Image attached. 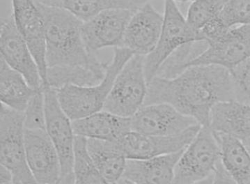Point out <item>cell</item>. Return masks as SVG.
I'll return each instance as SVG.
<instances>
[{
	"instance_id": "cell-19",
	"label": "cell",
	"mask_w": 250,
	"mask_h": 184,
	"mask_svg": "<svg viewBox=\"0 0 250 184\" xmlns=\"http://www.w3.org/2000/svg\"><path fill=\"white\" fill-rule=\"evenodd\" d=\"M209 128L242 142L250 139V105L236 101L219 102L210 113Z\"/></svg>"
},
{
	"instance_id": "cell-28",
	"label": "cell",
	"mask_w": 250,
	"mask_h": 184,
	"mask_svg": "<svg viewBox=\"0 0 250 184\" xmlns=\"http://www.w3.org/2000/svg\"><path fill=\"white\" fill-rule=\"evenodd\" d=\"M24 114L25 129L45 131V95L42 88L38 89L30 99Z\"/></svg>"
},
{
	"instance_id": "cell-20",
	"label": "cell",
	"mask_w": 250,
	"mask_h": 184,
	"mask_svg": "<svg viewBox=\"0 0 250 184\" xmlns=\"http://www.w3.org/2000/svg\"><path fill=\"white\" fill-rule=\"evenodd\" d=\"M107 63L101 61L88 66H53L47 68L46 87L57 90L66 86L91 87L105 76Z\"/></svg>"
},
{
	"instance_id": "cell-29",
	"label": "cell",
	"mask_w": 250,
	"mask_h": 184,
	"mask_svg": "<svg viewBox=\"0 0 250 184\" xmlns=\"http://www.w3.org/2000/svg\"><path fill=\"white\" fill-rule=\"evenodd\" d=\"M229 71L234 101L250 105V58Z\"/></svg>"
},
{
	"instance_id": "cell-9",
	"label": "cell",
	"mask_w": 250,
	"mask_h": 184,
	"mask_svg": "<svg viewBox=\"0 0 250 184\" xmlns=\"http://www.w3.org/2000/svg\"><path fill=\"white\" fill-rule=\"evenodd\" d=\"M0 53V58L21 73L34 89H43L38 66L16 27L12 14L1 20Z\"/></svg>"
},
{
	"instance_id": "cell-5",
	"label": "cell",
	"mask_w": 250,
	"mask_h": 184,
	"mask_svg": "<svg viewBox=\"0 0 250 184\" xmlns=\"http://www.w3.org/2000/svg\"><path fill=\"white\" fill-rule=\"evenodd\" d=\"M163 24L156 48L145 58L147 82L156 77L167 60L187 44L203 41L202 36L189 27L179 5L174 1H165Z\"/></svg>"
},
{
	"instance_id": "cell-1",
	"label": "cell",
	"mask_w": 250,
	"mask_h": 184,
	"mask_svg": "<svg viewBox=\"0 0 250 184\" xmlns=\"http://www.w3.org/2000/svg\"><path fill=\"white\" fill-rule=\"evenodd\" d=\"M234 101L229 70L218 66H194L173 78L156 76L148 84L144 105L166 103L202 127H209L212 108Z\"/></svg>"
},
{
	"instance_id": "cell-16",
	"label": "cell",
	"mask_w": 250,
	"mask_h": 184,
	"mask_svg": "<svg viewBox=\"0 0 250 184\" xmlns=\"http://www.w3.org/2000/svg\"><path fill=\"white\" fill-rule=\"evenodd\" d=\"M163 15L151 2L146 1L137 9L127 24L121 48L134 55L146 57L156 48L163 24Z\"/></svg>"
},
{
	"instance_id": "cell-26",
	"label": "cell",
	"mask_w": 250,
	"mask_h": 184,
	"mask_svg": "<svg viewBox=\"0 0 250 184\" xmlns=\"http://www.w3.org/2000/svg\"><path fill=\"white\" fill-rule=\"evenodd\" d=\"M225 1H194L189 5L186 19L189 27L197 33L218 17Z\"/></svg>"
},
{
	"instance_id": "cell-17",
	"label": "cell",
	"mask_w": 250,
	"mask_h": 184,
	"mask_svg": "<svg viewBox=\"0 0 250 184\" xmlns=\"http://www.w3.org/2000/svg\"><path fill=\"white\" fill-rule=\"evenodd\" d=\"M73 128L76 136L112 143H118L132 131L130 118L117 116L104 110L73 121Z\"/></svg>"
},
{
	"instance_id": "cell-21",
	"label": "cell",
	"mask_w": 250,
	"mask_h": 184,
	"mask_svg": "<svg viewBox=\"0 0 250 184\" xmlns=\"http://www.w3.org/2000/svg\"><path fill=\"white\" fill-rule=\"evenodd\" d=\"M86 150L91 162L110 184L123 177L127 159L117 143L86 139Z\"/></svg>"
},
{
	"instance_id": "cell-12",
	"label": "cell",
	"mask_w": 250,
	"mask_h": 184,
	"mask_svg": "<svg viewBox=\"0 0 250 184\" xmlns=\"http://www.w3.org/2000/svg\"><path fill=\"white\" fill-rule=\"evenodd\" d=\"M130 120L132 131L155 136H178L199 125L166 103L144 105Z\"/></svg>"
},
{
	"instance_id": "cell-32",
	"label": "cell",
	"mask_w": 250,
	"mask_h": 184,
	"mask_svg": "<svg viewBox=\"0 0 250 184\" xmlns=\"http://www.w3.org/2000/svg\"><path fill=\"white\" fill-rule=\"evenodd\" d=\"M213 175L206 179V180L201 181V182H197V183L193 184H213Z\"/></svg>"
},
{
	"instance_id": "cell-15",
	"label": "cell",
	"mask_w": 250,
	"mask_h": 184,
	"mask_svg": "<svg viewBox=\"0 0 250 184\" xmlns=\"http://www.w3.org/2000/svg\"><path fill=\"white\" fill-rule=\"evenodd\" d=\"M135 11L125 9L106 10L88 22H83L82 36L91 53L122 45L127 24Z\"/></svg>"
},
{
	"instance_id": "cell-24",
	"label": "cell",
	"mask_w": 250,
	"mask_h": 184,
	"mask_svg": "<svg viewBox=\"0 0 250 184\" xmlns=\"http://www.w3.org/2000/svg\"><path fill=\"white\" fill-rule=\"evenodd\" d=\"M45 4L69 11L83 22H88L106 10L125 9L136 11L143 1H43Z\"/></svg>"
},
{
	"instance_id": "cell-8",
	"label": "cell",
	"mask_w": 250,
	"mask_h": 184,
	"mask_svg": "<svg viewBox=\"0 0 250 184\" xmlns=\"http://www.w3.org/2000/svg\"><path fill=\"white\" fill-rule=\"evenodd\" d=\"M45 95V131L60 156L62 177L60 184H75V140L73 122L62 108L56 90L43 89Z\"/></svg>"
},
{
	"instance_id": "cell-10",
	"label": "cell",
	"mask_w": 250,
	"mask_h": 184,
	"mask_svg": "<svg viewBox=\"0 0 250 184\" xmlns=\"http://www.w3.org/2000/svg\"><path fill=\"white\" fill-rule=\"evenodd\" d=\"M190 61L186 68L194 66H212L231 70L250 58V25L229 29ZM185 69V70H186Z\"/></svg>"
},
{
	"instance_id": "cell-3",
	"label": "cell",
	"mask_w": 250,
	"mask_h": 184,
	"mask_svg": "<svg viewBox=\"0 0 250 184\" xmlns=\"http://www.w3.org/2000/svg\"><path fill=\"white\" fill-rule=\"evenodd\" d=\"M133 55L126 48H114L105 76L99 84L91 87L68 85L56 90L59 102L72 122L103 110L116 78Z\"/></svg>"
},
{
	"instance_id": "cell-18",
	"label": "cell",
	"mask_w": 250,
	"mask_h": 184,
	"mask_svg": "<svg viewBox=\"0 0 250 184\" xmlns=\"http://www.w3.org/2000/svg\"><path fill=\"white\" fill-rule=\"evenodd\" d=\"M183 151L142 160H127L122 178L137 184H171Z\"/></svg>"
},
{
	"instance_id": "cell-31",
	"label": "cell",
	"mask_w": 250,
	"mask_h": 184,
	"mask_svg": "<svg viewBox=\"0 0 250 184\" xmlns=\"http://www.w3.org/2000/svg\"><path fill=\"white\" fill-rule=\"evenodd\" d=\"M0 184H22L19 182H15L13 176L9 170L1 166L0 171Z\"/></svg>"
},
{
	"instance_id": "cell-13",
	"label": "cell",
	"mask_w": 250,
	"mask_h": 184,
	"mask_svg": "<svg viewBox=\"0 0 250 184\" xmlns=\"http://www.w3.org/2000/svg\"><path fill=\"white\" fill-rule=\"evenodd\" d=\"M11 6L15 23L38 66L44 89L47 66L43 18L34 1H13Z\"/></svg>"
},
{
	"instance_id": "cell-22",
	"label": "cell",
	"mask_w": 250,
	"mask_h": 184,
	"mask_svg": "<svg viewBox=\"0 0 250 184\" xmlns=\"http://www.w3.org/2000/svg\"><path fill=\"white\" fill-rule=\"evenodd\" d=\"M220 146L221 162L236 184H250V153L243 142L214 133Z\"/></svg>"
},
{
	"instance_id": "cell-2",
	"label": "cell",
	"mask_w": 250,
	"mask_h": 184,
	"mask_svg": "<svg viewBox=\"0 0 250 184\" xmlns=\"http://www.w3.org/2000/svg\"><path fill=\"white\" fill-rule=\"evenodd\" d=\"M45 23L47 66H88L99 61L85 46L83 22L69 11L34 1Z\"/></svg>"
},
{
	"instance_id": "cell-25",
	"label": "cell",
	"mask_w": 250,
	"mask_h": 184,
	"mask_svg": "<svg viewBox=\"0 0 250 184\" xmlns=\"http://www.w3.org/2000/svg\"><path fill=\"white\" fill-rule=\"evenodd\" d=\"M75 184H110L95 167L86 150V139L76 136L75 140Z\"/></svg>"
},
{
	"instance_id": "cell-33",
	"label": "cell",
	"mask_w": 250,
	"mask_h": 184,
	"mask_svg": "<svg viewBox=\"0 0 250 184\" xmlns=\"http://www.w3.org/2000/svg\"><path fill=\"white\" fill-rule=\"evenodd\" d=\"M116 184H137L134 182H130V181L126 180V179L122 178Z\"/></svg>"
},
{
	"instance_id": "cell-7",
	"label": "cell",
	"mask_w": 250,
	"mask_h": 184,
	"mask_svg": "<svg viewBox=\"0 0 250 184\" xmlns=\"http://www.w3.org/2000/svg\"><path fill=\"white\" fill-rule=\"evenodd\" d=\"M221 161L218 142L209 127H202L184 149L171 184H193L214 175Z\"/></svg>"
},
{
	"instance_id": "cell-23",
	"label": "cell",
	"mask_w": 250,
	"mask_h": 184,
	"mask_svg": "<svg viewBox=\"0 0 250 184\" xmlns=\"http://www.w3.org/2000/svg\"><path fill=\"white\" fill-rule=\"evenodd\" d=\"M37 90L29 85L23 76L9 67L0 58V100L1 103L16 111L24 112L29 101Z\"/></svg>"
},
{
	"instance_id": "cell-11",
	"label": "cell",
	"mask_w": 250,
	"mask_h": 184,
	"mask_svg": "<svg viewBox=\"0 0 250 184\" xmlns=\"http://www.w3.org/2000/svg\"><path fill=\"white\" fill-rule=\"evenodd\" d=\"M200 128L198 125L174 136H148L132 131L117 143L127 160L151 159L184 151Z\"/></svg>"
},
{
	"instance_id": "cell-4",
	"label": "cell",
	"mask_w": 250,
	"mask_h": 184,
	"mask_svg": "<svg viewBox=\"0 0 250 184\" xmlns=\"http://www.w3.org/2000/svg\"><path fill=\"white\" fill-rule=\"evenodd\" d=\"M147 89L145 57L133 55L116 78L103 110L132 118L144 106Z\"/></svg>"
},
{
	"instance_id": "cell-34",
	"label": "cell",
	"mask_w": 250,
	"mask_h": 184,
	"mask_svg": "<svg viewBox=\"0 0 250 184\" xmlns=\"http://www.w3.org/2000/svg\"><path fill=\"white\" fill-rule=\"evenodd\" d=\"M245 145H246L247 149H248V151H250V139L247 140V141L243 142Z\"/></svg>"
},
{
	"instance_id": "cell-30",
	"label": "cell",
	"mask_w": 250,
	"mask_h": 184,
	"mask_svg": "<svg viewBox=\"0 0 250 184\" xmlns=\"http://www.w3.org/2000/svg\"><path fill=\"white\" fill-rule=\"evenodd\" d=\"M212 184H236L231 176L224 168L221 161L217 165L216 170L214 173Z\"/></svg>"
},
{
	"instance_id": "cell-6",
	"label": "cell",
	"mask_w": 250,
	"mask_h": 184,
	"mask_svg": "<svg viewBox=\"0 0 250 184\" xmlns=\"http://www.w3.org/2000/svg\"><path fill=\"white\" fill-rule=\"evenodd\" d=\"M24 114L1 103L0 107V162L15 182L38 184L26 160Z\"/></svg>"
},
{
	"instance_id": "cell-27",
	"label": "cell",
	"mask_w": 250,
	"mask_h": 184,
	"mask_svg": "<svg viewBox=\"0 0 250 184\" xmlns=\"http://www.w3.org/2000/svg\"><path fill=\"white\" fill-rule=\"evenodd\" d=\"M219 19L227 29L250 25V1H225Z\"/></svg>"
},
{
	"instance_id": "cell-14",
	"label": "cell",
	"mask_w": 250,
	"mask_h": 184,
	"mask_svg": "<svg viewBox=\"0 0 250 184\" xmlns=\"http://www.w3.org/2000/svg\"><path fill=\"white\" fill-rule=\"evenodd\" d=\"M24 141L27 165L37 184H60L61 161L46 131L25 129Z\"/></svg>"
}]
</instances>
